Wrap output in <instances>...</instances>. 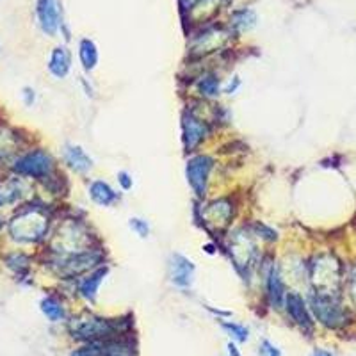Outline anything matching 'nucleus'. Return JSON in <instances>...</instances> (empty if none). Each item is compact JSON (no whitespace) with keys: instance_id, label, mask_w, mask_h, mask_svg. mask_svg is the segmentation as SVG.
<instances>
[{"instance_id":"f257e3e1","label":"nucleus","mask_w":356,"mask_h":356,"mask_svg":"<svg viewBox=\"0 0 356 356\" xmlns=\"http://www.w3.org/2000/svg\"><path fill=\"white\" fill-rule=\"evenodd\" d=\"M123 332L120 321L104 319V317H86L73 324L72 333L75 339L84 340L88 344L95 342H113Z\"/></svg>"},{"instance_id":"f03ea898","label":"nucleus","mask_w":356,"mask_h":356,"mask_svg":"<svg viewBox=\"0 0 356 356\" xmlns=\"http://www.w3.org/2000/svg\"><path fill=\"white\" fill-rule=\"evenodd\" d=\"M310 310L314 312L316 319L326 328H342L348 324V312L342 307L335 294H324V292H314L308 298Z\"/></svg>"},{"instance_id":"7ed1b4c3","label":"nucleus","mask_w":356,"mask_h":356,"mask_svg":"<svg viewBox=\"0 0 356 356\" xmlns=\"http://www.w3.org/2000/svg\"><path fill=\"white\" fill-rule=\"evenodd\" d=\"M214 170V159L211 155L200 154L193 155L186 164V178L189 187L196 196L203 198L209 189L211 182V173Z\"/></svg>"},{"instance_id":"20e7f679","label":"nucleus","mask_w":356,"mask_h":356,"mask_svg":"<svg viewBox=\"0 0 356 356\" xmlns=\"http://www.w3.org/2000/svg\"><path fill=\"white\" fill-rule=\"evenodd\" d=\"M340 264L339 260L330 255H323L312 266V278L316 282V292L324 294H335L340 284Z\"/></svg>"},{"instance_id":"39448f33","label":"nucleus","mask_w":356,"mask_h":356,"mask_svg":"<svg viewBox=\"0 0 356 356\" xmlns=\"http://www.w3.org/2000/svg\"><path fill=\"white\" fill-rule=\"evenodd\" d=\"M15 171L24 175V177L44 180V178H49L52 175L54 159L49 152L33 150L15 162Z\"/></svg>"},{"instance_id":"423d86ee","label":"nucleus","mask_w":356,"mask_h":356,"mask_svg":"<svg viewBox=\"0 0 356 356\" xmlns=\"http://www.w3.org/2000/svg\"><path fill=\"white\" fill-rule=\"evenodd\" d=\"M44 230H47V219L38 211L18 216L11 225L13 237L18 241H25V243H33V241L43 237Z\"/></svg>"},{"instance_id":"0eeeda50","label":"nucleus","mask_w":356,"mask_h":356,"mask_svg":"<svg viewBox=\"0 0 356 356\" xmlns=\"http://www.w3.org/2000/svg\"><path fill=\"white\" fill-rule=\"evenodd\" d=\"M196 266L191 259H187L182 253H173L168 260V276L171 284L178 289H189L195 284Z\"/></svg>"},{"instance_id":"6e6552de","label":"nucleus","mask_w":356,"mask_h":356,"mask_svg":"<svg viewBox=\"0 0 356 356\" xmlns=\"http://www.w3.org/2000/svg\"><path fill=\"white\" fill-rule=\"evenodd\" d=\"M209 136V127L203 120L193 113H186L182 118V143L187 152H195Z\"/></svg>"},{"instance_id":"1a4fd4ad","label":"nucleus","mask_w":356,"mask_h":356,"mask_svg":"<svg viewBox=\"0 0 356 356\" xmlns=\"http://www.w3.org/2000/svg\"><path fill=\"white\" fill-rule=\"evenodd\" d=\"M284 307L287 310V316L292 319V323L298 324L301 330H305L308 333L314 330V319H312L310 307L303 300V296L298 294V292H287Z\"/></svg>"},{"instance_id":"9d476101","label":"nucleus","mask_w":356,"mask_h":356,"mask_svg":"<svg viewBox=\"0 0 356 356\" xmlns=\"http://www.w3.org/2000/svg\"><path fill=\"white\" fill-rule=\"evenodd\" d=\"M36 17L44 34L54 36L61 27V11L57 0H36Z\"/></svg>"},{"instance_id":"9b49d317","label":"nucleus","mask_w":356,"mask_h":356,"mask_svg":"<svg viewBox=\"0 0 356 356\" xmlns=\"http://www.w3.org/2000/svg\"><path fill=\"white\" fill-rule=\"evenodd\" d=\"M266 291H267V298H269V303H271L273 308L284 307L287 291H285L284 278H282V275H280V269L276 266H271L269 269H267Z\"/></svg>"},{"instance_id":"f8f14e48","label":"nucleus","mask_w":356,"mask_h":356,"mask_svg":"<svg viewBox=\"0 0 356 356\" xmlns=\"http://www.w3.org/2000/svg\"><path fill=\"white\" fill-rule=\"evenodd\" d=\"M107 273H109V267L107 266L95 267L93 271L89 273V275H86L84 278L81 280V284H79V292H81V296L86 301L95 303V300H97V296H98V289H100V285L104 284Z\"/></svg>"},{"instance_id":"ddd939ff","label":"nucleus","mask_w":356,"mask_h":356,"mask_svg":"<svg viewBox=\"0 0 356 356\" xmlns=\"http://www.w3.org/2000/svg\"><path fill=\"white\" fill-rule=\"evenodd\" d=\"M65 162L68 164V168L72 171L79 175H86L93 170V159L89 157L88 152L79 145H68L65 148Z\"/></svg>"},{"instance_id":"4468645a","label":"nucleus","mask_w":356,"mask_h":356,"mask_svg":"<svg viewBox=\"0 0 356 356\" xmlns=\"http://www.w3.org/2000/svg\"><path fill=\"white\" fill-rule=\"evenodd\" d=\"M89 198L98 207H111L120 200V195L106 180H93L89 184Z\"/></svg>"},{"instance_id":"2eb2a0df","label":"nucleus","mask_w":356,"mask_h":356,"mask_svg":"<svg viewBox=\"0 0 356 356\" xmlns=\"http://www.w3.org/2000/svg\"><path fill=\"white\" fill-rule=\"evenodd\" d=\"M49 70L56 79H65L72 70V54L66 47H56L50 54Z\"/></svg>"},{"instance_id":"dca6fc26","label":"nucleus","mask_w":356,"mask_h":356,"mask_svg":"<svg viewBox=\"0 0 356 356\" xmlns=\"http://www.w3.org/2000/svg\"><path fill=\"white\" fill-rule=\"evenodd\" d=\"M72 356H125L123 346L118 344V340L113 342H95L84 348L73 351Z\"/></svg>"},{"instance_id":"f3484780","label":"nucleus","mask_w":356,"mask_h":356,"mask_svg":"<svg viewBox=\"0 0 356 356\" xmlns=\"http://www.w3.org/2000/svg\"><path fill=\"white\" fill-rule=\"evenodd\" d=\"M79 59H81V65L84 68V72H93L98 66L100 61V54H98V47L93 40L84 38L79 43Z\"/></svg>"},{"instance_id":"a211bd4d","label":"nucleus","mask_w":356,"mask_h":356,"mask_svg":"<svg viewBox=\"0 0 356 356\" xmlns=\"http://www.w3.org/2000/svg\"><path fill=\"white\" fill-rule=\"evenodd\" d=\"M196 89L198 93L205 98H216L222 91V84L216 73H205L196 82Z\"/></svg>"},{"instance_id":"6ab92c4d","label":"nucleus","mask_w":356,"mask_h":356,"mask_svg":"<svg viewBox=\"0 0 356 356\" xmlns=\"http://www.w3.org/2000/svg\"><path fill=\"white\" fill-rule=\"evenodd\" d=\"M257 25V15L251 9H241L234 15L232 18V27L237 31V33H248Z\"/></svg>"},{"instance_id":"aec40b11","label":"nucleus","mask_w":356,"mask_h":356,"mask_svg":"<svg viewBox=\"0 0 356 356\" xmlns=\"http://www.w3.org/2000/svg\"><path fill=\"white\" fill-rule=\"evenodd\" d=\"M41 312L44 316L49 317L52 323H59V321L65 319V307H63L61 301H57L56 298H44L41 301Z\"/></svg>"},{"instance_id":"412c9836","label":"nucleus","mask_w":356,"mask_h":356,"mask_svg":"<svg viewBox=\"0 0 356 356\" xmlns=\"http://www.w3.org/2000/svg\"><path fill=\"white\" fill-rule=\"evenodd\" d=\"M221 328L232 337L234 342H246V340L250 339V330H248L244 324L225 321V323H221Z\"/></svg>"},{"instance_id":"4be33fe9","label":"nucleus","mask_w":356,"mask_h":356,"mask_svg":"<svg viewBox=\"0 0 356 356\" xmlns=\"http://www.w3.org/2000/svg\"><path fill=\"white\" fill-rule=\"evenodd\" d=\"M129 227L134 234L138 235L139 239H146V237L150 235V225H148V221L143 218H130Z\"/></svg>"},{"instance_id":"5701e85b","label":"nucleus","mask_w":356,"mask_h":356,"mask_svg":"<svg viewBox=\"0 0 356 356\" xmlns=\"http://www.w3.org/2000/svg\"><path fill=\"white\" fill-rule=\"evenodd\" d=\"M259 356H282V351L273 344L271 340L264 339L259 344Z\"/></svg>"},{"instance_id":"b1692460","label":"nucleus","mask_w":356,"mask_h":356,"mask_svg":"<svg viewBox=\"0 0 356 356\" xmlns=\"http://www.w3.org/2000/svg\"><path fill=\"white\" fill-rule=\"evenodd\" d=\"M118 184L122 187V191H130L134 187V178L129 171H120L118 173Z\"/></svg>"},{"instance_id":"393cba45","label":"nucleus","mask_w":356,"mask_h":356,"mask_svg":"<svg viewBox=\"0 0 356 356\" xmlns=\"http://www.w3.org/2000/svg\"><path fill=\"white\" fill-rule=\"evenodd\" d=\"M239 88H241V79L235 75L234 79H230V81L222 84V93H225V95H235Z\"/></svg>"},{"instance_id":"a878e982","label":"nucleus","mask_w":356,"mask_h":356,"mask_svg":"<svg viewBox=\"0 0 356 356\" xmlns=\"http://www.w3.org/2000/svg\"><path fill=\"white\" fill-rule=\"evenodd\" d=\"M349 291H351V296L356 301V267L353 269L351 276H349Z\"/></svg>"},{"instance_id":"bb28decb","label":"nucleus","mask_w":356,"mask_h":356,"mask_svg":"<svg viewBox=\"0 0 356 356\" xmlns=\"http://www.w3.org/2000/svg\"><path fill=\"white\" fill-rule=\"evenodd\" d=\"M24 98H25V104H27V106H33V102H34V91H33V89H25Z\"/></svg>"},{"instance_id":"cd10ccee","label":"nucleus","mask_w":356,"mask_h":356,"mask_svg":"<svg viewBox=\"0 0 356 356\" xmlns=\"http://www.w3.org/2000/svg\"><path fill=\"white\" fill-rule=\"evenodd\" d=\"M228 356H241L239 349H237V346L234 344V342H228Z\"/></svg>"},{"instance_id":"c85d7f7f","label":"nucleus","mask_w":356,"mask_h":356,"mask_svg":"<svg viewBox=\"0 0 356 356\" xmlns=\"http://www.w3.org/2000/svg\"><path fill=\"white\" fill-rule=\"evenodd\" d=\"M310 356H335V355L330 351H326V349H316V351L312 353Z\"/></svg>"},{"instance_id":"c756f323","label":"nucleus","mask_w":356,"mask_h":356,"mask_svg":"<svg viewBox=\"0 0 356 356\" xmlns=\"http://www.w3.org/2000/svg\"><path fill=\"white\" fill-rule=\"evenodd\" d=\"M0 203H2V196H0Z\"/></svg>"}]
</instances>
